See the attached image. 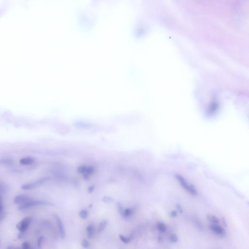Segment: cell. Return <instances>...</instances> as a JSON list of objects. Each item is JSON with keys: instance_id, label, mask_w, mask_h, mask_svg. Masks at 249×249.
Returning <instances> with one entry per match:
<instances>
[{"instance_id": "6da1fadb", "label": "cell", "mask_w": 249, "mask_h": 249, "mask_svg": "<svg viewBox=\"0 0 249 249\" xmlns=\"http://www.w3.org/2000/svg\"><path fill=\"white\" fill-rule=\"evenodd\" d=\"M175 177L183 188L192 195H197L198 194L197 190L196 189L195 186L193 184H189L183 177L178 174H176Z\"/></svg>"}, {"instance_id": "7a4b0ae2", "label": "cell", "mask_w": 249, "mask_h": 249, "mask_svg": "<svg viewBox=\"0 0 249 249\" xmlns=\"http://www.w3.org/2000/svg\"><path fill=\"white\" fill-rule=\"evenodd\" d=\"M41 205H54V204L51 202H47L44 200H31L30 201L23 204L20 205L18 208V210L20 211H23L25 210L29 209L31 207Z\"/></svg>"}, {"instance_id": "3957f363", "label": "cell", "mask_w": 249, "mask_h": 249, "mask_svg": "<svg viewBox=\"0 0 249 249\" xmlns=\"http://www.w3.org/2000/svg\"><path fill=\"white\" fill-rule=\"evenodd\" d=\"M50 179V178L48 177H44L37 180L36 181L30 182L29 183H26L21 185V188L23 190H30L34 189L38 186L43 184L48 180Z\"/></svg>"}, {"instance_id": "277c9868", "label": "cell", "mask_w": 249, "mask_h": 249, "mask_svg": "<svg viewBox=\"0 0 249 249\" xmlns=\"http://www.w3.org/2000/svg\"><path fill=\"white\" fill-rule=\"evenodd\" d=\"M78 172L82 175L83 177L85 179L90 178V176L94 172V168L92 166H87L82 165L77 169Z\"/></svg>"}, {"instance_id": "5b68a950", "label": "cell", "mask_w": 249, "mask_h": 249, "mask_svg": "<svg viewBox=\"0 0 249 249\" xmlns=\"http://www.w3.org/2000/svg\"><path fill=\"white\" fill-rule=\"evenodd\" d=\"M32 221V218L30 217L25 218L22 219L16 225L17 229L20 232H25L28 229Z\"/></svg>"}, {"instance_id": "8992f818", "label": "cell", "mask_w": 249, "mask_h": 249, "mask_svg": "<svg viewBox=\"0 0 249 249\" xmlns=\"http://www.w3.org/2000/svg\"><path fill=\"white\" fill-rule=\"evenodd\" d=\"M210 229L214 233L221 237H224L226 236V232L224 229L219 224L211 223L209 226Z\"/></svg>"}, {"instance_id": "52a82bcc", "label": "cell", "mask_w": 249, "mask_h": 249, "mask_svg": "<svg viewBox=\"0 0 249 249\" xmlns=\"http://www.w3.org/2000/svg\"><path fill=\"white\" fill-rule=\"evenodd\" d=\"M54 217L55 220L56 221V223H57L60 237L61 238V239H63L66 237V233H65V230L64 227L63 223L61 219L60 218V217L58 216V215H54Z\"/></svg>"}, {"instance_id": "ba28073f", "label": "cell", "mask_w": 249, "mask_h": 249, "mask_svg": "<svg viewBox=\"0 0 249 249\" xmlns=\"http://www.w3.org/2000/svg\"><path fill=\"white\" fill-rule=\"evenodd\" d=\"M32 198L26 195H19L16 196L14 199V203L17 205H21L31 200H32Z\"/></svg>"}, {"instance_id": "9c48e42d", "label": "cell", "mask_w": 249, "mask_h": 249, "mask_svg": "<svg viewBox=\"0 0 249 249\" xmlns=\"http://www.w3.org/2000/svg\"><path fill=\"white\" fill-rule=\"evenodd\" d=\"M87 237L89 239L92 238L95 234V227L93 223H90L86 227Z\"/></svg>"}, {"instance_id": "30bf717a", "label": "cell", "mask_w": 249, "mask_h": 249, "mask_svg": "<svg viewBox=\"0 0 249 249\" xmlns=\"http://www.w3.org/2000/svg\"><path fill=\"white\" fill-rule=\"evenodd\" d=\"M35 159L33 157H25L20 159V164L23 165H31L33 164L35 162Z\"/></svg>"}, {"instance_id": "8fae6325", "label": "cell", "mask_w": 249, "mask_h": 249, "mask_svg": "<svg viewBox=\"0 0 249 249\" xmlns=\"http://www.w3.org/2000/svg\"><path fill=\"white\" fill-rule=\"evenodd\" d=\"M135 212V209L132 208H127L124 210L122 217L125 219H128L132 216Z\"/></svg>"}, {"instance_id": "7c38bea8", "label": "cell", "mask_w": 249, "mask_h": 249, "mask_svg": "<svg viewBox=\"0 0 249 249\" xmlns=\"http://www.w3.org/2000/svg\"><path fill=\"white\" fill-rule=\"evenodd\" d=\"M14 162L13 160L9 158H1L0 159V165L5 166H13Z\"/></svg>"}, {"instance_id": "4fadbf2b", "label": "cell", "mask_w": 249, "mask_h": 249, "mask_svg": "<svg viewBox=\"0 0 249 249\" xmlns=\"http://www.w3.org/2000/svg\"><path fill=\"white\" fill-rule=\"evenodd\" d=\"M108 224V221L106 219H103L100 223L99 226L97 229V232L99 233H102L106 228Z\"/></svg>"}, {"instance_id": "5bb4252c", "label": "cell", "mask_w": 249, "mask_h": 249, "mask_svg": "<svg viewBox=\"0 0 249 249\" xmlns=\"http://www.w3.org/2000/svg\"><path fill=\"white\" fill-rule=\"evenodd\" d=\"M207 219L211 223L219 224L220 219L216 216L212 214H209L207 216Z\"/></svg>"}, {"instance_id": "9a60e30c", "label": "cell", "mask_w": 249, "mask_h": 249, "mask_svg": "<svg viewBox=\"0 0 249 249\" xmlns=\"http://www.w3.org/2000/svg\"><path fill=\"white\" fill-rule=\"evenodd\" d=\"M157 230L161 233H165L167 230L166 225L163 222H159L156 224Z\"/></svg>"}, {"instance_id": "2e32d148", "label": "cell", "mask_w": 249, "mask_h": 249, "mask_svg": "<svg viewBox=\"0 0 249 249\" xmlns=\"http://www.w3.org/2000/svg\"><path fill=\"white\" fill-rule=\"evenodd\" d=\"M119 239H120V240L122 242H123L124 243H125V244H129V243H130L131 242V241L132 239V237L130 236L129 237H125L124 236L119 235Z\"/></svg>"}, {"instance_id": "e0dca14e", "label": "cell", "mask_w": 249, "mask_h": 249, "mask_svg": "<svg viewBox=\"0 0 249 249\" xmlns=\"http://www.w3.org/2000/svg\"><path fill=\"white\" fill-rule=\"evenodd\" d=\"M89 213L88 211L85 209H82L80 211L79 213L80 218L82 219H86L88 217Z\"/></svg>"}, {"instance_id": "ac0fdd59", "label": "cell", "mask_w": 249, "mask_h": 249, "mask_svg": "<svg viewBox=\"0 0 249 249\" xmlns=\"http://www.w3.org/2000/svg\"><path fill=\"white\" fill-rule=\"evenodd\" d=\"M7 186L3 182L0 181V193H4L7 191Z\"/></svg>"}, {"instance_id": "d6986e66", "label": "cell", "mask_w": 249, "mask_h": 249, "mask_svg": "<svg viewBox=\"0 0 249 249\" xmlns=\"http://www.w3.org/2000/svg\"><path fill=\"white\" fill-rule=\"evenodd\" d=\"M102 201L104 202L105 203H112L114 201V199H113L112 198L109 197V196H104L102 198Z\"/></svg>"}, {"instance_id": "ffe728a7", "label": "cell", "mask_w": 249, "mask_h": 249, "mask_svg": "<svg viewBox=\"0 0 249 249\" xmlns=\"http://www.w3.org/2000/svg\"><path fill=\"white\" fill-rule=\"evenodd\" d=\"M117 211L118 212V213H119L120 215L122 217L123 215V213H124V208L122 205V204L120 203V202H118L117 203Z\"/></svg>"}, {"instance_id": "44dd1931", "label": "cell", "mask_w": 249, "mask_h": 249, "mask_svg": "<svg viewBox=\"0 0 249 249\" xmlns=\"http://www.w3.org/2000/svg\"><path fill=\"white\" fill-rule=\"evenodd\" d=\"M81 245L84 248H88L90 247V244L87 239H83L81 241Z\"/></svg>"}, {"instance_id": "7402d4cb", "label": "cell", "mask_w": 249, "mask_h": 249, "mask_svg": "<svg viewBox=\"0 0 249 249\" xmlns=\"http://www.w3.org/2000/svg\"><path fill=\"white\" fill-rule=\"evenodd\" d=\"M169 239L172 243H176L178 241V237L176 234H172L170 236Z\"/></svg>"}, {"instance_id": "603a6c76", "label": "cell", "mask_w": 249, "mask_h": 249, "mask_svg": "<svg viewBox=\"0 0 249 249\" xmlns=\"http://www.w3.org/2000/svg\"><path fill=\"white\" fill-rule=\"evenodd\" d=\"M44 240V238L43 237H40L37 241V245L39 248H41L42 243Z\"/></svg>"}, {"instance_id": "cb8c5ba5", "label": "cell", "mask_w": 249, "mask_h": 249, "mask_svg": "<svg viewBox=\"0 0 249 249\" xmlns=\"http://www.w3.org/2000/svg\"><path fill=\"white\" fill-rule=\"evenodd\" d=\"M21 248L24 249H30L31 247L30 244L27 242H23L21 245Z\"/></svg>"}, {"instance_id": "d4e9b609", "label": "cell", "mask_w": 249, "mask_h": 249, "mask_svg": "<svg viewBox=\"0 0 249 249\" xmlns=\"http://www.w3.org/2000/svg\"><path fill=\"white\" fill-rule=\"evenodd\" d=\"M170 215L172 218H176L178 216V213H177V211L173 210V211H171Z\"/></svg>"}, {"instance_id": "484cf974", "label": "cell", "mask_w": 249, "mask_h": 249, "mask_svg": "<svg viewBox=\"0 0 249 249\" xmlns=\"http://www.w3.org/2000/svg\"><path fill=\"white\" fill-rule=\"evenodd\" d=\"M176 208H177V210H178V211L179 212V214H181L183 212V210H182V207L179 204H177L176 205Z\"/></svg>"}, {"instance_id": "4316f807", "label": "cell", "mask_w": 249, "mask_h": 249, "mask_svg": "<svg viewBox=\"0 0 249 249\" xmlns=\"http://www.w3.org/2000/svg\"><path fill=\"white\" fill-rule=\"evenodd\" d=\"M94 188H95L94 185H90V187L88 188V193H89V194L92 193L93 192V191L94 190Z\"/></svg>"}, {"instance_id": "83f0119b", "label": "cell", "mask_w": 249, "mask_h": 249, "mask_svg": "<svg viewBox=\"0 0 249 249\" xmlns=\"http://www.w3.org/2000/svg\"><path fill=\"white\" fill-rule=\"evenodd\" d=\"M5 215H6L5 213L3 211L0 213V223L1 221V220H2L5 217Z\"/></svg>"}, {"instance_id": "f1b7e54d", "label": "cell", "mask_w": 249, "mask_h": 249, "mask_svg": "<svg viewBox=\"0 0 249 249\" xmlns=\"http://www.w3.org/2000/svg\"><path fill=\"white\" fill-rule=\"evenodd\" d=\"M3 207L2 203V198L1 196L0 195V213L3 211Z\"/></svg>"}, {"instance_id": "f546056e", "label": "cell", "mask_w": 249, "mask_h": 249, "mask_svg": "<svg viewBox=\"0 0 249 249\" xmlns=\"http://www.w3.org/2000/svg\"><path fill=\"white\" fill-rule=\"evenodd\" d=\"M24 232H20V233H19L18 237V239H22V238H23L24 237Z\"/></svg>"}, {"instance_id": "4dcf8cb0", "label": "cell", "mask_w": 249, "mask_h": 249, "mask_svg": "<svg viewBox=\"0 0 249 249\" xmlns=\"http://www.w3.org/2000/svg\"><path fill=\"white\" fill-rule=\"evenodd\" d=\"M158 242H159V243H163L164 242V240L163 238L162 237L159 236V237H158Z\"/></svg>"}, {"instance_id": "1f68e13d", "label": "cell", "mask_w": 249, "mask_h": 249, "mask_svg": "<svg viewBox=\"0 0 249 249\" xmlns=\"http://www.w3.org/2000/svg\"><path fill=\"white\" fill-rule=\"evenodd\" d=\"M222 223H223V225H224L225 227H227L228 226V224H227V222H226V220L224 219H223L222 220Z\"/></svg>"}, {"instance_id": "d6a6232c", "label": "cell", "mask_w": 249, "mask_h": 249, "mask_svg": "<svg viewBox=\"0 0 249 249\" xmlns=\"http://www.w3.org/2000/svg\"></svg>"}]
</instances>
